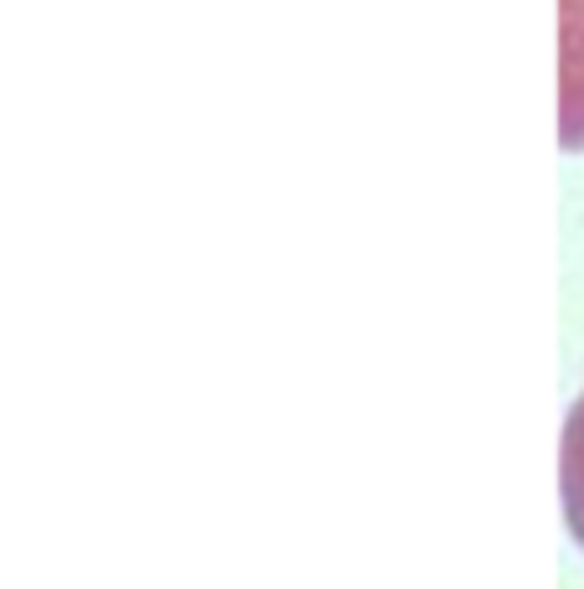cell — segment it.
Instances as JSON below:
<instances>
[{"label": "cell", "mask_w": 584, "mask_h": 589, "mask_svg": "<svg viewBox=\"0 0 584 589\" xmlns=\"http://www.w3.org/2000/svg\"><path fill=\"white\" fill-rule=\"evenodd\" d=\"M559 145L584 150V0H559Z\"/></svg>", "instance_id": "obj_1"}, {"label": "cell", "mask_w": 584, "mask_h": 589, "mask_svg": "<svg viewBox=\"0 0 584 589\" xmlns=\"http://www.w3.org/2000/svg\"><path fill=\"white\" fill-rule=\"evenodd\" d=\"M559 496H564V522L574 543L584 548V393L569 409L564 424V445H559Z\"/></svg>", "instance_id": "obj_2"}]
</instances>
